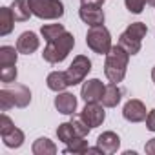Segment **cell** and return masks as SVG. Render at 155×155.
Listing matches in <instances>:
<instances>
[{
	"mask_svg": "<svg viewBox=\"0 0 155 155\" xmlns=\"http://www.w3.org/2000/svg\"><path fill=\"white\" fill-rule=\"evenodd\" d=\"M128 60L130 55L117 44L110 49V53L106 55V62H104V75L110 82H122L126 71H128Z\"/></svg>",
	"mask_w": 155,
	"mask_h": 155,
	"instance_id": "cell-1",
	"label": "cell"
},
{
	"mask_svg": "<svg viewBox=\"0 0 155 155\" xmlns=\"http://www.w3.org/2000/svg\"><path fill=\"white\" fill-rule=\"evenodd\" d=\"M75 46V37L69 31H64L60 37H57L55 40L48 42V46L44 48V60L49 64H60L62 60H66V57L69 55V51Z\"/></svg>",
	"mask_w": 155,
	"mask_h": 155,
	"instance_id": "cell-2",
	"label": "cell"
},
{
	"mask_svg": "<svg viewBox=\"0 0 155 155\" xmlns=\"http://www.w3.org/2000/svg\"><path fill=\"white\" fill-rule=\"evenodd\" d=\"M29 102H31V91L22 84H15V88L0 90V108H2V111H8L13 106L26 108Z\"/></svg>",
	"mask_w": 155,
	"mask_h": 155,
	"instance_id": "cell-3",
	"label": "cell"
},
{
	"mask_svg": "<svg viewBox=\"0 0 155 155\" xmlns=\"http://www.w3.org/2000/svg\"><path fill=\"white\" fill-rule=\"evenodd\" d=\"M86 44L97 55H108L110 49L113 48L111 46V35H110V31H108V28L104 24L102 26H93V28L88 29Z\"/></svg>",
	"mask_w": 155,
	"mask_h": 155,
	"instance_id": "cell-4",
	"label": "cell"
},
{
	"mask_svg": "<svg viewBox=\"0 0 155 155\" xmlns=\"http://www.w3.org/2000/svg\"><path fill=\"white\" fill-rule=\"evenodd\" d=\"M29 8L40 20H57L64 15V4L60 0H29Z\"/></svg>",
	"mask_w": 155,
	"mask_h": 155,
	"instance_id": "cell-5",
	"label": "cell"
},
{
	"mask_svg": "<svg viewBox=\"0 0 155 155\" xmlns=\"http://www.w3.org/2000/svg\"><path fill=\"white\" fill-rule=\"evenodd\" d=\"M90 71H91V60L86 55H77L73 58V62L69 64V68L66 69L69 86H77V84L84 82V79L88 77Z\"/></svg>",
	"mask_w": 155,
	"mask_h": 155,
	"instance_id": "cell-6",
	"label": "cell"
},
{
	"mask_svg": "<svg viewBox=\"0 0 155 155\" xmlns=\"http://www.w3.org/2000/svg\"><path fill=\"white\" fill-rule=\"evenodd\" d=\"M81 117L84 119V122L90 126V128H97L104 122L106 119V111H104V106H101L99 102H86Z\"/></svg>",
	"mask_w": 155,
	"mask_h": 155,
	"instance_id": "cell-7",
	"label": "cell"
},
{
	"mask_svg": "<svg viewBox=\"0 0 155 155\" xmlns=\"http://www.w3.org/2000/svg\"><path fill=\"white\" fill-rule=\"evenodd\" d=\"M106 86L99 81V79H90L88 82L82 84L81 88V97L84 102H101L102 95H104Z\"/></svg>",
	"mask_w": 155,
	"mask_h": 155,
	"instance_id": "cell-8",
	"label": "cell"
},
{
	"mask_svg": "<svg viewBox=\"0 0 155 155\" xmlns=\"http://www.w3.org/2000/svg\"><path fill=\"white\" fill-rule=\"evenodd\" d=\"M122 115L128 122H142L146 120V106L139 101V99H130L124 108H122Z\"/></svg>",
	"mask_w": 155,
	"mask_h": 155,
	"instance_id": "cell-9",
	"label": "cell"
},
{
	"mask_svg": "<svg viewBox=\"0 0 155 155\" xmlns=\"http://www.w3.org/2000/svg\"><path fill=\"white\" fill-rule=\"evenodd\" d=\"M79 17L84 24H88L90 28L93 26H102L104 24V11L102 6H81L79 9Z\"/></svg>",
	"mask_w": 155,
	"mask_h": 155,
	"instance_id": "cell-10",
	"label": "cell"
},
{
	"mask_svg": "<svg viewBox=\"0 0 155 155\" xmlns=\"http://www.w3.org/2000/svg\"><path fill=\"white\" fill-rule=\"evenodd\" d=\"M55 108L62 115H73L77 110V97L69 91H60L55 97Z\"/></svg>",
	"mask_w": 155,
	"mask_h": 155,
	"instance_id": "cell-11",
	"label": "cell"
},
{
	"mask_svg": "<svg viewBox=\"0 0 155 155\" xmlns=\"http://www.w3.org/2000/svg\"><path fill=\"white\" fill-rule=\"evenodd\" d=\"M97 146L101 148L102 153L111 155L120 148V139H119V135L115 131H104V133H101L97 137Z\"/></svg>",
	"mask_w": 155,
	"mask_h": 155,
	"instance_id": "cell-12",
	"label": "cell"
},
{
	"mask_svg": "<svg viewBox=\"0 0 155 155\" xmlns=\"http://www.w3.org/2000/svg\"><path fill=\"white\" fill-rule=\"evenodd\" d=\"M38 46H40V40H38V37H37L33 31H24V33L18 37V40H17V49H18L22 55H31V53H35V51L38 49Z\"/></svg>",
	"mask_w": 155,
	"mask_h": 155,
	"instance_id": "cell-13",
	"label": "cell"
},
{
	"mask_svg": "<svg viewBox=\"0 0 155 155\" xmlns=\"http://www.w3.org/2000/svg\"><path fill=\"white\" fill-rule=\"evenodd\" d=\"M46 84L51 91H64L66 88H69V82H68V77H66V71H51L48 75V79H46Z\"/></svg>",
	"mask_w": 155,
	"mask_h": 155,
	"instance_id": "cell-14",
	"label": "cell"
},
{
	"mask_svg": "<svg viewBox=\"0 0 155 155\" xmlns=\"http://www.w3.org/2000/svg\"><path fill=\"white\" fill-rule=\"evenodd\" d=\"M120 99H122V91H120V88L115 84V82H110L108 86H106V90H104V95H102V106L104 108H115L119 102H120Z\"/></svg>",
	"mask_w": 155,
	"mask_h": 155,
	"instance_id": "cell-15",
	"label": "cell"
},
{
	"mask_svg": "<svg viewBox=\"0 0 155 155\" xmlns=\"http://www.w3.org/2000/svg\"><path fill=\"white\" fill-rule=\"evenodd\" d=\"M15 15H13V11H11V8H0V35L2 37H6V35H9L11 31H13V28H15Z\"/></svg>",
	"mask_w": 155,
	"mask_h": 155,
	"instance_id": "cell-16",
	"label": "cell"
},
{
	"mask_svg": "<svg viewBox=\"0 0 155 155\" xmlns=\"http://www.w3.org/2000/svg\"><path fill=\"white\" fill-rule=\"evenodd\" d=\"M11 11H13L17 22H26L33 15L31 13V8H29V0H13Z\"/></svg>",
	"mask_w": 155,
	"mask_h": 155,
	"instance_id": "cell-17",
	"label": "cell"
},
{
	"mask_svg": "<svg viewBox=\"0 0 155 155\" xmlns=\"http://www.w3.org/2000/svg\"><path fill=\"white\" fill-rule=\"evenodd\" d=\"M140 44H142V40H137V38H133L131 35H128L126 31H122L120 35H119V46L131 57V55H137L139 51H140Z\"/></svg>",
	"mask_w": 155,
	"mask_h": 155,
	"instance_id": "cell-18",
	"label": "cell"
},
{
	"mask_svg": "<svg viewBox=\"0 0 155 155\" xmlns=\"http://www.w3.org/2000/svg\"><path fill=\"white\" fill-rule=\"evenodd\" d=\"M31 151L35 155H55L57 153V144L53 140H49L48 137H40L33 142Z\"/></svg>",
	"mask_w": 155,
	"mask_h": 155,
	"instance_id": "cell-19",
	"label": "cell"
},
{
	"mask_svg": "<svg viewBox=\"0 0 155 155\" xmlns=\"http://www.w3.org/2000/svg\"><path fill=\"white\" fill-rule=\"evenodd\" d=\"M2 140H4V144H6L8 148H20V146L24 144L26 137H24V131H22L20 128H17V126H15L9 133L2 135Z\"/></svg>",
	"mask_w": 155,
	"mask_h": 155,
	"instance_id": "cell-20",
	"label": "cell"
},
{
	"mask_svg": "<svg viewBox=\"0 0 155 155\" xmlns=\"http://www.w3.org/2000/svg\"><path fill=\"white\" fill-rule=\"evenodd\" d=\"M90 146H88V140L84 137H75L73 140L68 142V146L64 148V153H73V155H82V153H88Z\"/></svg>",
	"mask_w": 155,
	"mask_h": 155,
	"instance_id": "cell-21",
	"label": "cell"
},
{
	"mask_svg": "<svg viewBox=\"0 0 155 155\" xmlns=\"http://www.w3.org/2000/svg\"><path fill=\"white\" fill-rule=\"evenodd\" d=\"M18 49L13 48V46H2L0 48V66H11V64H17V58H18Z\"/></svg>",
	"mask_w": 155,
	"mask_h": 155,
	"instance_id": "cell-22",
	"label": "cell"
},
{
	"mask_svg": "<svg viewBox=\"0 0 155 155\" xmlns=\"http://www.w3.org/2000/svg\"><path fill=\"white\" fill-rule=\"evenodd\" d=\"M57 137H58L60 142L68 144L69 140H73L75 137H79V135H77V131H75V128H73V124H71V120H69V122L58 124V128H57Z\"/></svg>",
	"mask_w": 155,
	"mask_h": 155,
	"instance_id": "cell-23",
	"label": "cell"
},
{
	"mask_svg": "<svg viewBox=\"0 0 155 155\" xmlns=\"http://www.w3.org/2000/svg\"><path fill=\"white\" fill-rule=\"evenodd\" d=\"M64 31H66V29H64V26H62V24H46V26H42V28H40V33H42V37H44V40H46V42L55 40V38H57V37H60Z\"/></svg>",
	"mask_w": 155,
	"mask_h": 155,
	"instance_id": "cell-24",
	"label": "cell"
},
{
	"mask_svg": "<svg viewBox=\"0 0 155 155\" xmlns=\"http://www.w3.org/2000/svg\"><path fill=\"white\" fill-rule=\"evenodd\" d=\"M126 33L131 35V37L137 38V40H142V38L146 37V33H148V28H146L144 22H133V24H130V26L126 28Z\"/></svg>",
	"mask_w": 155,
	"mask_h": 155,
	"instance_id": "cell-25",
	"label": "cell"
},
{
	"mask_svg": "<svg viewBox=\"0 0 155 155\" xmlns=\"http://www.w3.org/2000/svg\"><path fill=\"white\" fill-rule=\"evenodd\" d=\"M17 64H11V66H0V81L6 82V84H11L17 81Z\"/></svg>",
	"mask_w": 155,
	"mask_h": 155,
	"instance_id": "cell-26",
	"label": "cell"
},
{
	"mask_svg": "<svg viewBox=\"0 0 155 155\" xmlns=\"http://www.w3.org/2000/svg\"><path fill=\"white\" fill-rule=\"evenodd\" d=\"M71 124H73V128H75V131H77V135H79V137H86V135L91 131V128L84 122V119H82L81 115H73Z\"/></svg>",
	"mask_w": 155,
	"mask_h": 155,
	"instance_id": "cell-27",
	"label": "cell"
},
{
	"mask_svg": "<svg viewBox=\"0 0 155 155\" xmlns=\"http://www.w3.org/2000/svg\"><path fill=\"white\" fill-rule=\"evenodd\" d=\"M124 4H126V9L133 15H139L142 13L144 6H146V0H124Z\"/></svg>",
	"mask_w": 155,
	"mask_h": 155,
	"instance_id": "cell-28",
	"label": "cell"
},
{
	"mask_svg": "<svg viewBox=\"0 0 155 155\" xmlns=\"http://www.w3.org/2000/svg\"><path fill=\"white\" fill-rule=\"evenodd\" d=\"M15 128V124H13V120L6 115V113H2L0 115V135H6V133H9L11 130Z\"/></svg>",
	"mask_w": 155,
	"mask_h": 155,
	"instance_id": "cell-29",
	"label": "cell"
},
{
	"mask_svg": "<svg viewBox=\"0 0 155 155\" xmlns=\"http://www.w3.org/2000/svg\"><path fill=\"white\" fill-rule=\"evenodd\" d=\"M146 128L150 131H155V110H150L146 115Z\"/></svg>",
	"mask_w": 155,
	"mask_h": 155,
	"instance_id": "cell-30",
	"label": "cell"
},
{
	"mask_svg": "<svg viewBox=\"0 0 155 155\" xmlns=\"http://www.w3.org/2000/svg\"><path fill=\"white\" fill-rule=\"evenodd\" d=\"M144 150H146V153H150V155H155V137H153V139H150V140L146 142Z\"/></svg>",
	"mask_w": 155,
	"mask_h": 155,
	"instance_id": "cell-31",
	"label": "cell"
},
{
	"mask_svg": "<svg viewBox=\"0 0 155 155\" xmlns=\"http://www.w3.org/2000/svg\"><path fill=\"white\" fill-rule=\"evenodd\" d=\"M104 0H81V6H102Z\"/></svg>",
	"mask_w": 155,
	"mask_h": 155,
	"instance_id": "cell-32",
	"label": "cell"
},
{
	"mask_svg": "<svg viewBox=\"0 0 155 155\" xmlns=\"http://www.w3.org/2000/svg\"><path fill=\"white\" fill-rule=\"evenodd\" d=\"M151 81H153V82H155V68H153V69H151Z\"/></svg>",
	"mask_w": 155,
	"mask_h": 155,
	"instance_id": "cell-33",
	"label": "cell"
},
{
	"mask_svg": "<svg viewBox=\"0 0 155 155\" xmlns=\"http://www.w3.org/2000/svg\"><path fill=\"white\" fill-rule=\"evenodd\" d=\"M146 2H148L150 6H153V8H155V0H146Z\"/></svg>",
	"mask_w": 155,
	"mask_h": 155,
	"instance_id": "cell-34",
	"label": "cell"
}]
</instances>
